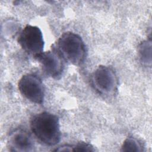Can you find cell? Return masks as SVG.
<instances>
[{"label":"cell","mask_w":152,"mask_h":152,"mask_svg":"<svg viewBox=\"0 0 152 152\" xmlns=\"http://www.w3.org/2000/svg\"><path fill=\"white\" fill-rule=\"evenodd\" d=\"M53 48L64 61L75 66L82 65L86 58L87 50L84 41L80 35L71 31L62 34Z\"/></svg>","instance_id":"cell-2"},{"label":"cell","mask_w":152,"mask_h":152,"mask_svg":"<svg viewBox=\"0 0 152 152\" xmlns=\"http://www.w3.org/2000/svg\"><path fill=\"white\" fill-rule=\"evenodd\" d=\"M39 62L44 72L49 77L59 79L64 71V59L57 51L52 48L51 50L42 52L33 56Z\"/></svg>","instance_id":"cell-6"},{"label":"cell","mask_w":152,"mask_h":152,"mask_svg":"<svg viewBox=\"0 0 152 152\" xmlns=\"http://www.w3.org/2000/svg\"><path fill=\"white\" fill-rule=\"evenodd\" d=\"M121 151H142L144 146L142 142L134 137L127 138L123 142Z\"/></svg>","instance_id":"cell-10"},{"label":"cell","mask_w":152,"mask_h":152,"mask_svg":"<svg viewBox=\"0 0 152 152\" xmlns=\"http://www.w3.org/2000/svg\"><path fill=\"white\" fill-rule=\"evenodd\" d=\"M90 81L94 89L103 96H113L118 90L117 75L113 69L107 66H98L91 74Z\"/></svg>","instance_id":"cell-3"},{"label":"cell","mask_w":152,"mask_h":152,"mask_svg":"<svg viewBox=\"0 0 152 152\" xmlns=\"http://www.w3.org/2000/svg\"><path fill=\"white\" fill-rule=\"evenodd\" d=\"M21 94L28 100L36 104H42L45 99V88L41 79L33 74L22 76L18 83Z\"/></svg>","instance_id":"cell-4"},{"label":"cell","mask_w":152,"mask_h":152,"mask_svg":"<svg viewBox=\"0 0 152 152\" xmlns=\"http://www.w3.org/2000/svg\"><path fill=\"white\" fill-rule=\"evenodd\" d=\"M55 151H94L93 146L88 143L80 142L76 144H64L53 150Z\"/></svg>","instance_id":"cell-9"},{"label":"cell","mask_w":152,"mask_h":152,"mask_svg":"<svg viewBox=\"0 0 152 152\" xmlns=\"http://www.w3.org/2000/svg\"><path fill=\"white\" fill-rule=\"evenodd\" d=\"M30 128L34 136L47 145L57 144L61 138L59 118L51 113L42 112L33 116Z\"/></svg>","instance_id":"cell-1"},{"label":"cell","mask_w":152,"mask_h":152,"mask_svg":"<svg viewBox=\"0 0 152 152\" xmlns=\"http://www.w3.org/2000/svg\"><path fill=\"white\" fill-rule=\"evenodd\" d=\"M138 56L141 62L147 66L151 65V39L142 42L138 48Z\"/></svg>","instance_id":"cell-8"},{"label":"cell","mask_w":152,"mask_h":152,"mask_svg":"<svg viewBox=\"0 0 152 152\" xmlns=\"http://www.w3.org/2000/svg\"><path fill=\"white\" fill-rule=\"evenodd\" d=\"M18 43L22 49L33 56L43 50L45 42L42 32L39 27L27 24L20 32Z\"/></svg>","instance_id":"cell-5"},{"label":"cell","mask_w":152,"mask_h":152,"mask_svg":"<svg viewBox=\"0 0 152 152\" xmlns=\"http://www.w3.org/2000/svg\"><path fill=\"white\" fill-rule=\"evenodd\" d=\"M8 145L11 151H31L34 148V141L29 132L25 129L18 128L10 134Z\"/></svg>","instance_id":"cell-7"}]
</instances>
